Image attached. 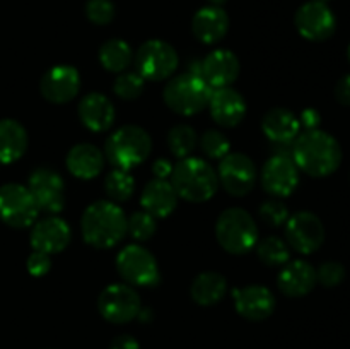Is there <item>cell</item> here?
I'll return each instance as SVG.
<instances>
[{"label": "cell", "instance_id": "f35d334b", "mask_svg": "<svg viewBox=\"0 0 350 349\" xmlns=\"http://www.w3.org/2000/svg\"><path fill=\"white\" fill-rule=\"evenodd\" d=\"M26 267H27V270H29L31 276H34V277L44 276V274H48V270L51 269L50 255L33 250V253L27 257Z\"/></svg>", "mask_w": 350, "mask_h": 349}, {"label": "cell", "instance_id": "5bb4252c", "mask_svg": "<svg viewBox=\"0 0 350 349\" xmlns=\"http://www.w3.org/2000/svg\"><path fill=\"white\" fill-rule=\"evenodd\" d=\"M27 188L40 211L58 214L65 205V183L60 174L48 168H38L29 174Z\"/></svg>", "mask_w": 350, "mask_h": 349}, {"label": "cell", "instance_id": "b9f144b4", "mask_svg": "<svg viewBox=\"0 0 350 349\" xmlns=\"http://www.w3.org/2000/svg\"><path fill=\"white\" fill-rule=\"evenodd\" d=\"M320 120H321L320 113H318L314 108L304 109V112L301 113V116H299L301 127H304L306 130L318 129V125H320Z\"/></svg>", "mask_w": 350, "mask_h": 349}, {"label": "cell", "instance_id": "ab89813d", "mask_svg": "<svg viewBox=\"0 0 350 349\" xmlns=\"http://www.w3.org/2000/svg\"><path fill=\"white\" fill-rule=\"evenodd\" d=\"M335 99L340 105L350 106V74L344 75L335 86Z\"/></svg>", "mask_w": 350, "mask_h": 349}, {"label": "cell", "instance_id": "cb8c5ba5", "mask_svg": "<svg viewBox=\"0 0 350 349\" xmlns=\"http://www.w3.org/2000/svg\"><path fill=\"white\" fill-rule=\"evenodd\" d=\"M262 129L272 144L294 142L301 133V123L291 109L277 106L263 115Z\"/></svg>", "mask_w": 350, "mask_h": 349}, {"label": "cell", "instance_id": "44dd1931", "mask_svg": "<svg viewBox=\"0 0 350 349\" xmlns=\"http://www.w3.org/2000/svg\"><path fill=\"white\" fill-rule=\"evenodd\" d=\"M317 269L306 260L289 262L277 277L279 289L289 298L306 296L317 286Z\"/></svg>", "mask_w": 350, "mask_h": 349}, {"label": "cell", "instance_id": "e0dca14e", "mask_svg": "<svg viewBox=\"0 0 350 349\" xmlns=\"http://www.w3.org/2000/svg\"><path fill=\"white\" fill-rule=\"evenodd\" d=\"M234 307L241 317L252 322H262L269 318L275 310V298L272 291L260 284H250L245 287H236L232 291Z\"/></svg>", "mask_w": 350, "mask_h": 349}, {"label": "cell", "instance_id": "7c38bea8", "mask_svg": "<svg viewBox=\"0 0 350 349\" xmlns=\"http://www.w3.org/2000/svg\"><path fill=\"white\" fill-rule=\"evenodd\" d=\"M217 180L234 197L250 194L256 183V168L246 154L229 153L219 163Z\"/></svg>", "mask_w": 350, "mask_h": 349}, {"label": "cell", "instance_id": "4dcf8cb0", "mask_svg": "<svg viewBox=\"0 0 350 349\" xmlns=\"http://www.w3.org/2000/svg\"><path fill=\"white\" fill-rule=\"evenodd\" d=\"M256 255L262 260L265 266L269 267H277L282 266L289 260L291 250L287 242H284L279 236H269V238L262 240V242L256 245Z\"/></svg>", "mask_w": 350, "mask_h": 349}, {"label": "cell", "instance_id": "836d02e7", "mask_svg": "<svg viewBox=\"0 0 350 349\" xmlns=\"http://www.w3.org/2000/svg\"><path fill=\"white\" fill-rule=\"evenodd\" d=\"M156 218L146 211L133 212L126 219V233L133 240H137V242H147L149 238H152V235L156 233Z\"/></svg>", "mask_w": 350, "mask_h": 349}, {"label": "cell", "instance_id": "e575fe53", "mask_svg": "<svg viewBox=\"0 0 350 349\" xmlns=\"http://www.w3.org/2000/svg\"><path fill=\"white\" fill-rule=\"evenodd\" d=\"M200 147L204 154L211 159H222L226 154H229L231 142L228 137L219 130H207L200 139Z\"/></svg>", "mask_w": 350, "mask_h": 349}, {"label": "cell", "instance_id": "ee69618b", "mask_svg": "<svg viewBox=\"0 0 350 349\" xmlns=\"http://www.w3.org/2000/svg\"><path fill=\"white\" fill-rule=\"evenodd\" d=\"M137 318H140L142 322H150L152 320V310H150V308H140Z\"/></svg>", "mask_w": 350, "mask_h": 349}, {"label": "cell", "instance_id": "8d00e7d4", "mask_svg": "<svg viewBox=\"0 0 350 349\" xmlns=\"http://www.w3.org/2000/svg\"><path fill=\"white\" fill-rule=\"evenodd\" d=\"M85 16L92 24L105 26L115 17V5L111 0H89L85 3Z\"/></svg>", "mask_w": 350, "mask_h": 349}, {"label": "cell", "instance_id": "52a82bcc", "mask_svg": "<svg viewBox=\"0 0 350 349\" xmlns=\"http://www.w3.org/2000/svg\"><path fill=\"white\" fill-rule=\"evenodd\" d=\"M36 201L29 188L21 183L0 187V219L10 228H29L38 219Z\"/></svg>", "mask_w": 350, "mask_h": 349}, {"label": "cell", "instance_id": "f1b7e54d", "mask_svg": "<svg viewBox=\"0 0 350 349\" xmlns=\"http://www.w3.org/2000/svg\"><path fill=\"white\" fill-rule=\"evenodd\" d=\"M99 62L109 72H123L132 64V48L126 41L113 38L99 48Z\"/></svg>", "mask_w": 350, "mask_h": 349}, {"label": "cell", "instance_id": "f546056e", "mask_svg": "<svg viewBox=\"0 0 350 349\" xmlns=\"http://www.w3.org/2000/svg\"><path fill=\"white\" fill-rule=\"evenodd\" d=\"M105 190L111 201L125 202L133 195L135 180H133V177L126 170L115 168V170L106 174Z\"/></svg>", "mask_w": 350, "mask_h": 349}, {"label": "cell", "instance_id": "30bf717a", "mask_svg": "<svg viewBox=\"0 0 350 349\" xmlns=\"http://www.w3.org/2000/svg\"><path fill=\"white\" fill-rule=\"evenodd\" d=\"M139 293L129 284H109L98 298V310L111 324H129L140 311Z\"/></svg>", "mask_w": 350, "mask_h": 349}, {"label": "cell", "instance_id": "277c9868", "mask_svg": "<svg viewBox=\"0 0 350 349\" xmlns=\"http://www.w3.org/2000/svg\"><path fill=\"white\" fill-rule=\"evenodd\" d=\"M152 139L139 125H123L106 140V159L118 170H132L149 157Z\"/></svg>", "mask_w": 350, "mask_h": 349}, {"label": "cell", "instance_id": "d590c367", "mask_svg": "<svg viewBox=\"0 0 350 349\" xmlns=\"http://www.w3.org/2000/svg\"><path fill=\"white\" fill-rule=\"evenodd\" d=\"M258 214L265 224L273 226V228H279L289 219V211H287L286 204L280 202L279 198H270V201L263 202L260 205Z\"/></svg>", "mask_w": 350, "mask_h": 349}, {"label": "cell", "instance_id": "484cf974", "mask_svg": "<svg viewBox=\"0 0 350 349\" xmlns=\"http://www.w3.org/2000/svg\"><path fill=\"white\" fill-rule=\"evenodd\" d=\"M67 168L75 178L91 180L105 168V154L92 144H77L67 154Z\"/></svg>", "mask_w": 350, "mask_h": 349}, {"label": "cell", "instance_id": "1f68e13d", "mask_svg": "<svg viewBox=\"0 0 350 349\" xmlns=\"http://www.w3.org/2000/svg\"><path fill=\"white\" fill-rule=\"evenodd\" d=\"M197 132L190 125H176L167 133V147L180 159L190 156L197 146Z\"/></svg>", "mask_w": 350, "mask_h": 349}, {"label": "cell", "instance_id": "ffe728a7", "mask_svg": "<svg viewBox=\"0 0 350 349\" xmlns=\"http://www.w3.org/2000/svg\"><path fill=\"white\" fill-rule=\"evenodd\" d=\"M239 60L232 51L214 50L202 60V79L212 89L228 88L238 79Z\"/></svg>", "mask_w": 350, "mask_h": 349}, {"label": "cell", "instance_id": "ac0fdd59", "mask_svg": "<svg viewBox=\"0 0 350 349\" xmlns=\"http://www.w3.org/2000/svg\"><path fill=\"white\" fill-rule=\"evenodd\" d=\"M29 240L31 246L36 252H43L46 255L58 253L67 248V245L70 243V226L57 216H48V218L34 222Z\"/></svg>", "mask_w": 350, "mask_h": 349}, {"label": "cell", "instance_id": "f6af8a7d", "mask_svg": "<svg viewBox=\"0 0 350 349\" xmlns=\"http://www.w3.org/2000/svg\"><path fill=\"white\" fill-rule=\"evenodd\" d=\"M208 2H211V5H217V7H221L222 3H226V2H228V0H208Z\"/></svg>", "mask_w": 350, "mask_h": 349}, {"label": "cell", "instance_id": "9c48e42d", "mask_svg": "<svg viewBox=\"0 0 350 349\" xmlns=\"http://www.w3.org/2000/svg\"><path fill=\"white\" fill-rule=\"evenodd\" d=\"M135 67L147 81H163L176 70L178 53L166 41L149 40L137 50Z\"/></svg>", "mask_w": 350, "mask_h": 349}, {"label": "cell", "instance_id": "7a4b0ae2", "mask_svg": "<svg viewBox=\"0 0 350 349\" xmlns=\"http://www.w3.org/2000/svg\"><path fill=\"white\" fill-rule=\"evenodd\" d=\"M81 229L88 245L94 248H111L126 235L125 212L115 202L98 201L82 214Z\"/></svg>", "mask_w": 350, "mask_h": 349}, {"label": "cell", "instance_id": "3957f363", "mask_svg": "<svg viewBox=\"0 0 350 349\" xmlns=\"http://www.w3.org/2000/svg\"><path fill=\"white\" fill-rule=\"evenodd\" d=\"M171 185L178 197L188 202H205L217 190V173L200 157H183L173 166Z\"/></svg>", "mask_w": 350, "mask_h": 349}, {"label": "cell", "instance_id": "d6a6232c", "mask_svg": "<svg viewBox=\"0 0 350 349\" xmlns=\"http://www.w3.org/2000/svg\"><path fill=\"white\" fill-rule=\"evenodd\" d=\"M144 86H146V79L139 72H123L115 79L113 91L118 98L130 101V99H137L142 94Z\"/></svg>", "mask_w": 350, "mask_h": 349}, {"label": "cell", "instance_id": "4316f807", "mask_svg": "<svg viewBox=\"0 0 350 349\" xmlns=\"http://www.w3.org/2000/svg\"><path fill=\"white\" fill-rule=\"evenodd\" d=\"M26 129L14 118L0 120V163H14L26 153Z\"/></svg>", "mask_w": 350, "mask_h": 349}, {"label": "cell", "instance_id": "7dc6e473", "mask_svg": "<svg viewBox=\"0 0 350 349\" xmlns=\"http://www.w3.org/2000/svg\"><path fill=\"white\" fill-rule=\"evenodd\" d=\"M317 2H323V3H327L328 0H317Z\"/></svg>", "mask_w": 350, "mask_h": 349}, {"label": "cell", "instance_id": "83f0119b", "mask_svg": "<svg viewBox=\"0 0 350 349\" xmlns=\"http://www.w3.org/2000/svg\"><path fill=\"white\" fill-rule=\"evenodd\" d=\"M226 293H228V281L215 270L198 274L190 287L193 301L202 307H212V305L219 303L226 296Z\"/></svg>", "mask_w": 350, "mask_h": 349}, {"label": "cell", "instance_id": "bcb514c9", "mask_svg": "<svg viewBox=\"0 0 350 349\" xmlns=\"http://www.w3.org/2000/svg\"><path fill=\"white\" fill-rule=\"evenodd\" d=\"M347 58H349V62H350V43H349V48H347Z\"/></svg>", "mask_w": 350, "mask_h": 349}, {"label": "cell", "instance_id": "ba28073f", "mask_svg": "<svg viewBox=\"0 0 350 349\" xmlns=\"http://www.w3.org/2000/svg\"><path fill=\"white\" fill-rule=\"evenodd\" d=\"M116 269L123 281L133 286H156L161 281L156 259L140 245H126L116 257Z\"/></svg>", "mask_w": 350, "mask_h": 349}, {"label": "cell", "instance_id": "74e56055", "mask_svg": "<svg viewBox=\"0 0 350 349\" xmlns=\"http://www.w3.org/2000/svg\"><path fill=\"white\" fill-rule=\"evenodd\" d=\"M345 267L338 262H325L317 270V281L325 287H335L344 283Z\"/></svg>", "mask_w": 350, "mask_h": 349}, {"label": "cell", "instance_id": "5b68a950", "mask_svg": "<svg viewBox=\"0 0 350 349\" xmlns=\"http://www.w3.org/2000/svg\"><path fill=\"white\" fill-rule=\"evenodd\" d=\"M215 238L226 252L243 255L258 243L255 219L241 207L226 209L215 222Z\"/></svg>", "mask_w": 350, "mask_h": 349}, {"label": "cell", "instance_id": "7402d4cb", "mask_svg": "<svg viewBox=\"0 0 350 349\" xmlns=\"http://www.w3.org/2000/svg\"><path fill=\"white\" fill-rule=\"evenodd\" d=\"M79 118L91 132H105L115 122V106L101 92H89L79 103Z\"/></svg>", "mask_w": 350, "mask_h": 349}, {"label": "cell", "instance_id": "d6986e66", "mask_svg": "<svg viewBox=\"0 0 350 349\" xmlns=\"http://www.w3.org/2000/svg\"><path fill=\"white\" fill-rule=\"evenodd\" d=\"M208 109L212 118L221 127H236L246 115V101L236 89L228 88L212 89L208 99Z\"/></svg>", "mask_w": 350, "mask_h": 349}, {"label": "cell", "instance_id": "8992f818", "mask_svg": "<svg viewBox=\"0 0 350 349\" xmlns=\"http://www.w3.org/2000/svg\"><path fill=\"white\" fill-rule=\"evenodd\" d=\"M211 94V86L200 75L190 74V72L170 79L163 92L164 101L170 106V109L185 116L202 112L208 105Z\"/></svg>", "mask_w": 350, "mask_h": 349}, {"label": "cell", "instance_id": "9a60e30c", "mask_svg": "<svg viewBox=\"0 0 350 349\" xmlns=\"http://www.w3.org/2000/svg\"><path fill=\"white\" fill-rule=\"evenodd\" d=\"M81 89V75L72 65H55L41 77L40 91L46 101L64 105L72 101Z\"/></svg>", "mask_w": 350, "mask_h": 349}, {"label": "cell", "instance_id": "2e32d148", "mask_svg": "<svg viewBox=\"0 0 350 349\" xmlns=\"http://www.w3.org/2000/svg\"><path fill=\"white\" fill-rule=\"evenodd\" d=\"M260 180L265 192L275 197H287L299 183V168L296 166L293 157L272 156L263 164Z\"/></svg>", "mask_w": 350, "mask_h": 349}, {"label": "cell", "instance_id": "6da1fadb", "mask_svg": "<svg viewBox=\"0 0 350 349\" xmlns=\"http://www.w3.org/2000/svg\"><path fill=\"white\" fill-rule=\"evenodd\" d=\"M293 161L301 171L314 178L335 173L342 163V147L334 135L323 130H304L293 146Z\"/></svg>", "mask_w": 350, "mask_h": 349}, {"label": "cell", "instance_id": "60d3db41", "mask_svg": "<svg viewBox=\"0 0 350 349\" xmlns=\"http://www.w3.org/2000/svg\"><path fill=\"white\" fill-rule=\"evenodd\" d=\"M171 173H173V163L166 157H159V159L154 161L152 164V174L159 180H167L171 178Z\"/></svg>", "mask_w": 350, "mask_h": 349}, {"label": "cell", "instance_id": "603a6c76", "mask_svg": "<svg viewBox=\"0 0 350 349\" xmlns=\"http://www.w3.org/2000/svg\"><path fill=\"white\" fill-rule=\"evenodd\" d=\"M229 29V16L222 7L207 5L197 10L191 21V31L202 43L214 44L226 36Z\"/></svg>", "mask_w": 350, "mask_h": 349}, {"label": "cell", "instance_id": "7bdbcfd3", "mask_svg": "<svg viewBox=\"0 0 350 349\" xmlns=\"http://www.w3.org/2000/svg\"><path fill=\"white\" fill-rule=\"evenodd\" d=\"M109 349H140V344L133 335L122 334L118 335V337L113 339Z\"/></svg>", "mask_w": 350, "mask_h": 349}, {"label": "cell", "instance_id": "4fadbf2b", "mask_svg": "<svg viewBox=\"0 0 350 349\" xmlns=\"http://www.w3.org/2000/svg\"><path fill=\"white\" fill-rule=\"evenodd\" d=\"M294 23L301 36L310 41H327L337 29L335 14L327 3L317 0L303 3L297 9Z\"/></svg>", "mask_w": 350, "mask_h": 349}, {"label": "cell", "instance_id": "d4e9b609", "mask_svg": "<svg viewBox=\"0 0 350 349\" xmlns=\"http://www.w3.org/2000/svg\"><path fill=\"white\" fill-rule=\"evenodd\" d=\"M178 194L171 181L154 178L146 185L140 197V204L146 212L154 218H167L176 209Z\"/></svg>", "mask_w": 350, "mask_h": 349}, {"label": "cell", "instance_id": "8fae6325", "mask_svg": "<svg viewBox=\"0 0 350 349\" xmlns=\"http://www.w3.org/2000/svg\"><path fill=\"white\" fill-rule=\"evenodd\" d=\"M286 242L303 255L314 253L325 242V226L317 214L299 211L286 221Z\"/></svg>", "mask_w": 350, "mask_h": 349}]
</instances>
